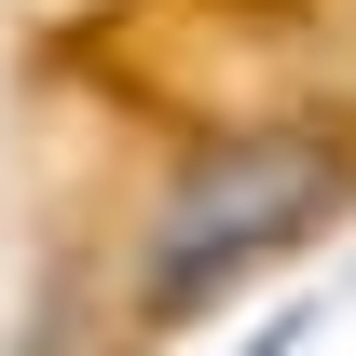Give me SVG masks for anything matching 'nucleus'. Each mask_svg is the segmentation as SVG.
Segmentation results:
<instances>
[{
	"mask_svg": "<svg viewBox=\"0 0 356 356\" xmlns=\"http://www.w3.org/2000/svg\"><path fill=\"white\" fill-rule=\"evenodd\" d=\"M329 206H343V137H315V124L220 137V151H192V165L165 178V206L137 233V302L192 315L206 288H233V274L261 261V247H302Z\"/></svg>",
	"mask_w": 356,
	"mask_h": 356,
	"instance_id": "nucleus-1",
	"label": "nucleus"
}]
</instances>
